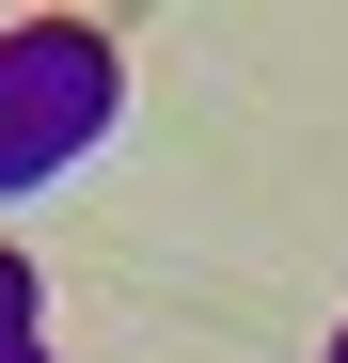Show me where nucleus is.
Here are the masks:
<instances>
[{"mask_svg":"<svg viewBox=\"0 0 348 363\" xmlns=\"http://www.w3.org/2000/svg\"><path fill=\"white\" fill-rule=\"evenodd\" d=\"M111 111H127L111 32H80V16H16V32H0V190L80 174V158L111 143Z\"/></svg>","mask_w":348,"mask_h":363,"instance_id":"f257e3e1","label":"nucleus"},{"mask_svg":"<svg viewBox=\"0 0 348 363\" xmlns=\"http://www.w3.org/2000/svg\"><path fill=\"white\" fill-rule=\"evenodd\" d=\"M332 363H348V347H332Z\"/></svg>","mask_w":348,"mask_h":363,"instance_id":"7ed1b4c3","label":"nucleus"},{"mask_svg":"<svg viewBox=\"0 0 348 363\" xmlns=\"http://www.w3.org/2000/svg\"><path fill=\"white\" fill-rule=\"evenodd\" d=\"M0 363H48V347H32V269H16V253H0Z\"/></svg>","mask_w":348,"mask_h":363,"instance_id":"f03ea898","label":"nucleus"}]
</instances>
